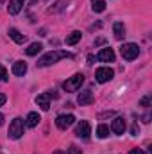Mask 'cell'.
I'll return each instance as SVG.
<instances>
[{"instance_id":"d6986e66","label":"cell","mask_w":152,"mask_h":154,"mask_svg":"<svg viewBox=\"0 0 152 154\" xmlns=\"http://www.w3.org/2000/svg\"><path fill=\"white\" fill-rule=\"evenodd\" d=\"M68 2H70V0H57L52 7H48V13H59V11H63V9L68 5Z\"/></svg>"},{"instance_id":"7402d4cb","label":"cell","mask_w":152,"mask_h":154,"mask_svg":"<svg viewBox=\"0 0 152 154\" xmlns=\"http://www.w3.org/2000/svg\"><path fill=\"white\" fill-rule=\"evenodd\" d=\"M0 81L4 82V81H7V72H5V68L0 65Z\"/></svg>"},{"instance_id":"e0dca14e","label":"cell","mask_w":152,"mask_h":154,"mask_svg":"<svg viewBox=\"0 0 152 154\" xmlns=\"http://www.w3.org/2000/svg\"><path fill=\"white\" fill-rule=\"evenodd\" d=\"M113 32H114V38L116 39H122L125 36V27H123V23L122 22H116L113 25Z\"/></svg>"},{"instance_id":"ba28073f","label":"cell","mask_w":152,"mask_h":154,"mask_svg":"<svg viewBox=\"0 0 152 154\" xmlns=\"http://www.w3.org/2000/svg\"><path fill=\"white\" fill-rule=\"evenodd\" d=\"M50 97H56V95L48 91V93H41V95L36 97V102H38V106L43 111H48L50 109Z\"/></svg>"},{"instance_id":"8fae6325","label":"cell","mask_w":152,"mask_h":154,"mask_svg":"<svg viewBox=\"0 0 152 154\" xmlns=\"http://www.w3.org/2000/svg\"><path fill=\"white\" fill-rule=\"evenodd\" d=\"M23 4H25V0H9V4H7L9 14H18L23 9Z\"/></svg>"},{"instance_id":"cb8c5ba5","label":"cell","mask_w":152,"mask_h":154,"mask_svg":"<svg viewBox=\"0 0 152 154\" xmlns=\"http://www.w3.org/2000/svg\"><path fill=\"white\" fill-rule=\"evenodd\" d=\"M129 154H147V152H143L141 149H131V151H129Z\"/></svg>"},{"instance_id":"5b68a950","label":"cell","mask_w":152,"mask_h":154,"mask_svg":"<svg viewBox=\"0 0 152 154\" xmlns=\"http://www.w3.org/2000/svg\"><path fill=\"white\" fill-rule=\"evenodd\" d=\"M113 77H114V70L109 68V66H102V68H99V70L95 72V79H97V82H100V84L111 81Z\"/></svg>"},{"instance_id":"603a6c76","label":"cell","mask_w":152,"mask_h":154,"mask_svg":"<svg viewBox=\"0 0 152 154\" xmlns=\"http://www.w3.org/2000/svg\"><path fill=\"white\" fill-rule=\"evenodd\" d=\"M149 104H150V95L143 97V99H141V102H140V106H145V108H149Z\"/></svg>"},{"instance_id":"6da1fadb","label":"cell","mask_w":152,"mask_h":154,"mask_svg":"<svg viewBox=\"0 0 152 154\" xmlns=\"http://www.w3.org/2000/svg\"><path fill=\"white\" fill-rule=\"evenodd\" d=\"M66 57H74V54L66 52V50H52V52H47L45 56L39 57L38 66H50V65L57 63L59 59H66Z\"/></svg>"},{"instance_id":"484cf974","label":"cell","mask_w":152,"mask_h":154,"mask_svg":"<svg viewBox=\"0 0 152 154\" xmlns=\"http://www.w3.org/2000/svg\"><path fill=\"white\" fill-rule=\"evenodd\" d=\"M68 154H81V152H79V149H77V147H70Z\"/></svg>"},{"instance_id":"5bb4252c","label":"cell","mask_w":152,"mask_h":154,"mask_svg":"<svg viewBox=\"0 0 152 154\" xmlns=\"http://www.w3.org/2000/svg\"><path fill=\"white\" fill-rule=\"evenodd\" d=\"M13 74L14 75H25L27 74V63L25 61H16L14 65H13Z\"/></svg>"},{"instance_id":"30bf717a","label":"cell","mask_w":152,"mask_h":154,"mask_svg":"<svg viewBox=\"0 0 152 154\" xmlns=\"http://www.w3.org/2000/svg\"><path fill=\"white\" fill-rule=\"evenodd\" d=\"M97 59H99V61H102V63H113V61H114V52H113V48H109V47L102 48V50L99 52Z\"/></svg>"},{"instance_id":"3957f363","label":"cell","mask_w":152,"mask_h":154,"mask_svg":"<svg viewBox=\"0 0 152 154\" xmlns=\"http://www.w3.org/2000/svg\"><path fill=\"white\" fill-rule=\"evenodd\" d=\"M120 54H122V57H123L125 61H132V59L138 57L140 47H138L136 43H123V45L120 47Z\"/></svg>"},{"instance_id":"ffe728a7","label":"cell","mask_w":152,"mask_h":154,"mask_svg":"<svg viewBox=\"0 0 152 154\" xmlns=\"http://www.w3.org/2000/svg\"><path fill=\"white\" fill-rule=\"evenodd\" d=\"M91 9L95 13H102L106 9V2L104 0H91Z\"/></svg>"},{"instance_id":"4dcf8cb0","label":"cell","mask_w":152,"mask_h":154,"mask_svg":"<svg viewBox=\"0 0 152 154\" xmlns=\"http://www.w3.org/2000/svg\"><path fill=\"white\" fill-rule=\"evenodd\" d=\"M36 2H38V0H31V4H32V5H34V4H36Z\"/></svg>"},{"instance_id":"d4e9b609","label":"cell","mask_w":152,"mask_h":154,"mask_svg":"<svg viewBox=\"0 0 152 154\" xmlns=\"http://www.w3.org/2000/svg\"><path fill=\"white\" fill-rule=\"evenodd\" d=\"M5 100H7V97H5L4 93H0V106H4V104H5Z\"/></svg>"},{"instance_id":"44dd1931","label":"cell","mask_w":152,"mask_h":154,"mask_svg":"<svg viewBox=\"0 0 152 154\" xmlns=\"http://www.w3.org/2000/svg\"><path fill=\"white\" fill-rule=\"evenodd\" d=\"M97 136H99V138H108V136H109V127H108L106 124H100V125L97 127Z\"/></svg>"},{"instance_id":"277c9868","label":"cell","mask_w":152,"mask_h":154,"mask_svg":"<svg viewBox=\"0 0 152 154\" xmlns=\"http://www.w3.org/2000/svg\"><path fill=\"white\" fill-rule=\"evenodd\" d=\"M82 82H84V75L82 74H75V75L70 77L68 81L63 82V88H65V91H77Z\"/></svg>"},{"instance_id":"8992f818","label":"cell","mask_w":152,"mask_h":154,"mask_svg":"<svg viewBox=\"0 0 152 154\" xmlns=\"http://www.w3.org/2000/svg\"><path fill=\"white\" fill-rule=\"evenodd\" d=\"M91 134V127H90V122L88 120H81L75 125V136L82 138V140H88Z\"/></svg>"},{"instance_id":"83f0119b","label":"cell","mask_w":152,"mask_h":154,"mask_svg":"<svg viewBox=\"0 0 152 154\" xmlns=\"http://www.w3.org/2000/svg\"><path fill=\"white\" fill-rule=\"evenodd\" d=\"M102 43H104V38H99L97 41H95V45H102Z\"/></svg>"},{"instance_id":"2e32d148","label":"cell","mask_w":152,"mask_h":154,"mask_svg":"<svg viewBox=\"0 0 152 154\" xmlns=\"http://www.w3.org/2000/svg\"><path fill=\"white\" fill-rule=\"evenodd\" d=\"M81 38H82L81 31H74V32H70V34L66 36L65 41H66V45H70V47H72V45H77V43L81 41Z\"/></svg>"},{"instance_id":"9c48e42d","label":"cell","mask_w":152,"mask_h":154,"mask_svg":"<svg viewBox=\"0 0 152 154\" xmlns=\"http://www.w3.org/2000/svg\"><path fill=\"white\" fill-rule=\"evenodd\" d=\"M93 100H95V97H93V93H91L90 90H84V91H81V93L77 95V102H79V106H90Z\"/></svg>"},{"instance_id":"f1b7e54d","label":"cell","mask_w":152,"mask_h":154,"mask_svg":"<svg viewBox=\"0 0 152 154\" xmlns=\"http://www.w3.org/2000/svg\"><path fill=\"white\" fill-rule=\"evenodd\" d=\"M2 124H4V115L0 113V125H2Z\"/></svg>"},{"instance_id":"4316f807","label":"cell","mask_w":152,"mask_h":154,"mask_svg":"<svg viewBox=\"0 0 152 154\" xmlns=\"http://www.w3.org/2000/svg\"><path fill=\"white\" fill-rule=\"evenodd\" d=\"M93 61H95V57L93 56H88V65H93Z\"/></svg>"},{"instance_id":"7a4b0ae2","label":"cell","mask_w":152,"mask_h":154,"mask_svg":"<svg viewBox=\"0 0 152 154\" xmlns=\"http://www.w3.org/2000/svg\"><path fill=\"white\" fill-rule=\"evenodd\" d=\"M23 131H25V122L22 120V118H14L11 124H9V131H7V136L11 138V140H18V138H22L23 136Z\"/></svg>"},{"instance_id":"52a82bcc","label":"cell","mask_w":152,"mask_h":154,"mask_svg":"<svg viewBox=\"0 0 152 154\" xmlns=\"http://www.w3.org/2000/svg\"><path fill=\"white\" fill-rule=\"evenodd\" d=\"M74 122H75V116L74 115H59L56 118V125L59 129H68Z\"/></svg>"},{"instance_id":"ac0fdd59","label":"cell","mask_w":152,"mask_h":154,"mask_svg":"<svg viewBox=\"0 0 152 154\" xmlns=\"http://www.w3.org/2000/svg\"><path fill=\"white\" fill-rule=\"evenodd\" d=\"M41 48H43L41 43H31V45L25 48V54H27V56H36V54L41 52Z\"/></svg>"},{"instance_id":"7c38bea8","label":"cell","mask_w":152,"mask_h":154,"mask_svg":"<svg viewBox=\"0 0 152 154\" xmlns=\"http://www.w3.org/2000/svg\"><path fill=\"white\" fill-rule=\"evenodd\" d=\"M111 131H113L114 134H123V131H125V120H123L122 116H116V118L113 120Z\"/></svg>"},{"instance_id":"f546056e","label":"cell","mask_w":152,"mask_h":154,"mask_svg":"<svg viewBox=\"0 0 152 154\" xmlns=\"http://www.w3.org/2000/svg\"><path fill=\"white\" fill-rule=\"evenodd\" d=\"M54 154H66V152H63V151H56Z\"/></svg>"},{"instance_id":"9a60e30c","label":"cell","mask_w":152,"mask_h":154,"mask_svg":"<svg viewBox=\"0 0 152 154\" xmlns=\"http://www.w3.org/2000/svg\"><path fill=\"white\" fill-rule=\"evenodd\" d=\"M39 120H41V116L36 113V111H31L29 115H27V120H25V125L27 127H36L39 124Z\"/></svg>"},{"instance_id":"4fadbf2b","label":"cell","mask_w":152,"mask_h":154,"mask_svg":"<svg viewBox=\"0 0 152 154\" xmlns=\"http://www.w3.org/2000/svg\"><path fill=\"white\" fill-rule=\"evenodd\" d=\"M7 34H9V38L13 39L14 43H18V45H22V43H25V41H27V38H25V34H22V32H20L18 29H14V27H11Z\"/></svg>"}]
</instances>
